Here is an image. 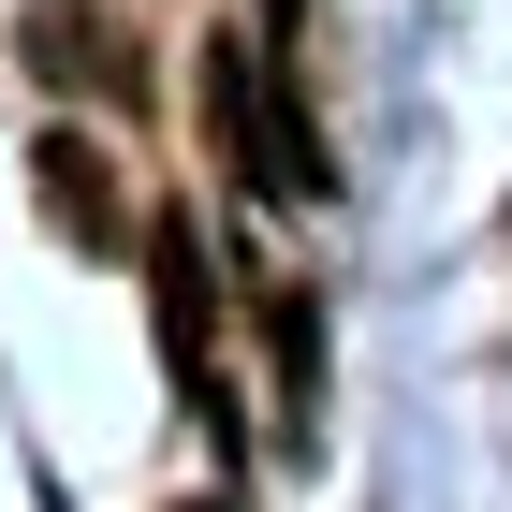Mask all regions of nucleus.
<instances>
[{"mask_svg":"<svg viewBox=\"0 0 512 512\" xmlns=\"http://www.w3.org/2000/svg\"><path fill=\"white\" fill-rule=\"evenodd\" d=\"M278 15H293V0H278Z\"/></svg>","mask_w":512,"mask_h":512,"instance_id":"obj_5","label":"nucleus"},{"mask_svg":"<svg viewBox=\"0 0 512 512\" xmlns=\"http://www.w3.org/2000/svg\"><path fill=\"white\" fill-rule=\"evenodd\" d=\"M220 132H235V161L249 176H278V191H322V147H308V118L278 103V88H249V44H220Z\"/></svg>","mask_w":512,"mask_h":512,"instance_id":"obj_1","label":"nucleus"},{"mask_svg":"<svg viewBox=\"0 0 512 512\" xmlns=\"http://www.w3.org/2000/svg\"><path fill=\"white\" fill-rule=\"evenodd\" d=\"M191 512H220V498H191Z\"/></svg>","mask_w":512,"mask_h":512,"instance_id":"obj_4","label":"nucleus"},{"mask_svg":"<svg viewBox=\"0 0 512 512\" xmlns=\"http://www.w3.org/2000/svg\"><path fill=\"white\" fill-rule=\"evenodd\" d=\"M44 205H59V220H74V235H118V191H103V147H88V132H44Z\"/></svg>","mask_w":512,"mask_h":512,"instance_id":"obj_2","label":"nucleus"},{"mask_svg":"<svg viewBox=\"0 0 512 512\" xmlns=\"http://www.w3.org/2000/svg\"><path fill=\"white\" fill-rule=\"evenodd\" d=\"M161 322H176V366H205V249L161 220Z\"/></svg>","mask_w":512,"mask_h":512,"instance_id":"obj_3","label":"nucleus"}]
</instances>
